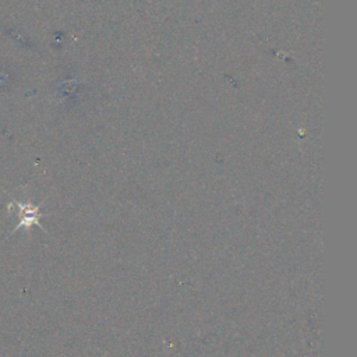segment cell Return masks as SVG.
Returning a JSON list of instances; mask_svg holds the SVG:
<instances>
[{
  "label": "cell",
  "mask_w": 357,
  "mask_h": 357,
  "mask_svg": "<svg viewBox=\"0 0 357 357\" xmlns=\"http://www.w3.org/2000/svg\"><path fill=\"white\" fill-rule=\"evenodd\" d=\"M13 205H15V208L18 209V216H20V223L15 226V230L20 227H29L32 225H36L39 227V218H40V212H39V206L31 205V204H21V202H13Z\"/></svg>",
  "instance_id": "6da1fadb"
}]
</instances>
